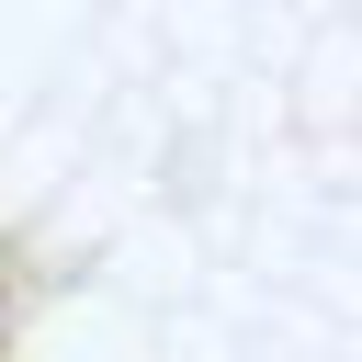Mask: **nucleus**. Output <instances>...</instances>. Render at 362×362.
Listing matches in <instances>:
<instances>
[]
</instances>
